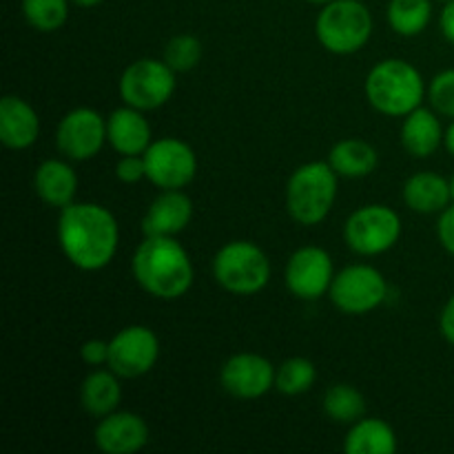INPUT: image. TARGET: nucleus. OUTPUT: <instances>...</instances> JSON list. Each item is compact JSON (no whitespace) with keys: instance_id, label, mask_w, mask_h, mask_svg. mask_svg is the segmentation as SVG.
<instances>
[{"instance_id":"obj_35","label":"nucleus","mask_w":454,"mask_h":454,"mask_svg":"<svg viewBox=\"0 0 454 454\" xmlns=\"http://www.w3.org/2000/svg\"><path fill=\"white\" fill-rule=\"evenodd\" d=\"M439 27H442V34L448 43L454 44V0L450 3H443L442 18H439Z\"/></svg>"},{"instance_id":"obj_32","label":"nucleus","mask_w":454,"mask_h":454,"mask_svg":"<svg viewBox=\"0 0 454 454\" xmlns=\"http://www.w3.org/2000/svg\"><path fill=\"white\" fill-rule=\"evenodd\" d=\"M80 359L87 366L100 368L109 364V341L105 340H87L80 346Z\"/></svg>"},{"instance_id":"obj_9","label":"nucleus","mask_w":454,"mask_h":454,"mask_svg":"<svg viewBox=\"0 0 454 454\" xmlns=\"http://www.w3.org/2000/svg\"><path fill=\"white\" fill-rule=\"evenodd\" d=\"M333 306L344 315H368L388 297V282L371 264H350L335 273L328 291Z\"/></svg>"},{"instance_id":"obj_24","label":"nucleus","mask_w":454,"mask_h":454,"mask_svg":"<svg viewBox=\"0 0 454 454\" xmlns=\"http://www.w3.org/2000/svg\"><path fill=\"white\" fill-rule=\"evenodd\" d=\"M326 162L340 177L359 180L375 171L380 164V153L371 142L359 140V137H346L333 146Z\"/></svg>"},{"instance_id":"obj_40","label":"nucleus","mask_w":454,"mask_h":454,"mask_svg":"<svg viewBox=\"0 0 454 454\" xmlns=\"http://www.w3.org/2000/svg\"><path fill=\"white\" fill-rule=\"evenodd\" d=\"M434 3H450V0H434Z\"/></svg>"},{"instance_id":"obj_19","label":"nucleus","mask_w":454,"mask_h":454,"mask_svg":"<svg viewBox=\"0 0 454 454\" xmlns=\"http://www.w3.org/2000/svg\"><path fill=\"white\" fill-rule=\"evenodd\" d=\"M34 191L47 207L65 208L75 202L78 193V176L74 167L65 160L49 158L40 162L34 173Z\"/></svg>"},{"instance_id":"obj_18","label":"nucleus","mask_w":454,"mask_h":454,"mask_svg":"<svg viewBox=\"0 0 454 454\" xmlns=\"http://www.w3.org/2000/svg\"><path fill=\"white\" fill-rule=\"evenodd\" d=\"M106 140L118 155H142L151 146V124L145 111L120 106L106 118Z\"/></svg>"},{"instance_id":"obj_39","label":"nucleus","mask_w":454,"mask_h":454,"mask_svg":"<svg viewBox=\"0 0 454 454\" xmlns=\"http://www.w3.org/2000/svg\"><path fill=\"white\" fill-rule=\"evenodd\" d=\"M450 195H452V204H454V176L450 177Z\"/></svg>"},{"instance_id":"obj_26","label":"nucleus","mask_w":454,"mask_h":454,"mask_svg":"<svg viewBox=\"0 0 454 454\" xmlns=\"http://www.w3.org/2000/svg\"><path fill=\"white\" fill-rule=\"evenodd\" d=\"M324 412L335 424L353 426L366 415V399L355 386L335 384L324 393Z\"/></svg>"},{"instance_id":"obj_14","label":"nucleus","mask_w":454,"mask_h":454,"mask_svg":"<svg viewBox=\"0 0 454 454\" xmlns=\"http://www.w3.org/2000/svg\"><path fill=\"white\" fill-rule=\"evenodd\" d=\"M278 368L257 353L231 355L220 371V384L231 397L253 402L275 388Z\"/></svg>"},{"instance_id":"obj_22","label":"nucleus","mask_w":454,"mask_h":454,"mask_svg":"<svg viewBox=\"0 0 454 454\" xmlns=\"http://www.w3.org/2000/svg\"><path fill=\"white\" fill-rule=\"evenodd\" d=\"M120 380L122 377L115 375L111 368L100 366L89 372L82 380V386H80V406L84 408V412L102 419V417L118 411L120 402H122V384H120Z\"/></svg>"},{"instance_id":"obj_36","label":"nucleus","mask_w":454,"mask_h":454,"mask_svg":"<svg viewBox=\"0 0 454 454\" xmlns=\"http://www.w3.org/2000/svg\"><path fill=\"white\" fill-rule=\"evenodd\" d=\"M443 146H446L448 153L454 158V120H452L450 127L446 129V136H443Z\"/></svg>"},{"instance_id":"obj_4","label":"nucleus","mask_w":454,"mask_h":454,"mask_svg":"<svg viewBox=\"0 0 454 454\" xmlns=\"http://www.w3.org/2000/svg\"><path fill=\"white\" fill-rule=\"evenodd\" d=\"M337 173L328 162H306L291 173L286 184L288 215L301 226L322 224L337 200Z\"/></svg>"},{"instance_id":"obj_17","label":"nucleus","mask_w":454,"mask_h":454,"mask_svg":"<svg viewBox=\"0 0 454 454\" xmlns=\"http://www.w3.org/2000/svg\"><path fill=\"white\" fill-rule=\"evenodd\" d=\"M40 136V118L34 106L20 96L0 100V142L12 151H25Z\"/></svg>"},{"instance_id":"obj_12","label":"nucleus","mask_w":454,"mask_h":454,"mask_svg":"<svg viewBox=\"0 0 454 454\" xmlns=\"http://www.w3.org/2000/svg\"><path fill=\"white\" fill-rule=\"evenodd\" d=\"M106 142V120L96 109L78 106L58 122L56 146L67 160L84 162L96 158Z\"/></svg>"},{"instance_id":"obj_13","label":"nucleus","mask_w":454,"mask_h":454,"mask_svg":"<svg viewBox=\"0 0 454 454\" xmlns=\"http://www.w3.org/2000/svg\"><path fill=\"white\" fill-rule=\"evenodd\" d=\"M286 288L304 301H315L319 297L328 295L331 284L335 279V264L322 247H301L288 257Z\"/></svg>"},{"instance_id":"obj_15","label":"nucleus","mask_w":454,"mask_h":454,"mask_svg":"<svg viewBox=\"0 0 454 454\" xmlns=\"http://www.w3.org/2000/svg\"><path fill=\"white\" fill-rule=\"evenodd\" d=\"M93 442L105 454H136L149 443V424L136 412L114 411L98 421Z\"/></svg>"},{"instance_id":"obj_23","label":"nucleus","mask_w":454,"mask_h":454,"mask_svg":"<svg viewBox=\"0 0 454 454\" xmlns=\"http://www.w3.org/2000/svg\"><path fill=\"white\" fill-rule=\"evenodd\" d=\"M399 448L393 426L377 417H362L344 439L346 454H395Z\"/></svg>"},{"instance_id":"obj_8","label":"nucleus","mask_w":454,"mask_h":454,"mask_svg":"<svg viewBox=\"0 0 454 454\" xmlns=\"http://www.w3.org/2000/svg\"><path fill=\"white\" fill-rule=\"evenodd\" d=\"M176 71L164 60L140 58L122 71L118 82L124 105L140 111H155L167 105L176 93Z\"/></svg>"},{"instance_id":"obj_7","label":"nucleus","mask_w":454,"mask_h":454,"mask_svg":"<svg viewBox=\"0 0 454 454\" xmlns=\"http://www.w3.org/2000/svg\"><path fill=\"white\" fill-rule=\"evenodd\" d=\"M402 238V217L386 204H366L348 215L344 242L353 253L375 257L390 251Z\"/></svg>"},{"instance_id":"obj_31","label":"nucleus","mask_w":454,"mask_h":454,"mask_svg":"<svg viewBox=\"0 0 454 454\" xmlns=\"http://www.w3.org/2000/svg\"><path fill=\"white\" fill-rule=\"evenodd\" d=\"M115 177H118L122 184H137L140 180H145V155H120L118 164H115Z\"/></svg>"},{"instance_id":"obj_38","label":"nucleus","mask_w":454,"mask_h":454,"mask_svg":"<svg viewBox=\"0 0 454 454\" xmlns=\"http://www.w3.org/2000/svg\"><path fill=\"white\" fill-rule=\"evenodd\" d=\"M306 3H313V4H326V3H331V0H306Z\"/></svg>"},{"instance_id":"obj_28","label":"nucleus","mask_w":454,"mask_h":454,"mask_svg":"<svg viewBox=\"0 0 454 454\" xmlns=\"http://www.w3.org/2000/svg\"><path fill=\"white\" fill-rule=\"evenodd\" d=\"M27 25L40 34H51L65 27L69 18V0H22Z\"/></svg>"},{"instance_id":"obj_16","label":"nucleus","mask_w":454,"mask_h":454,"mask_svg":"<svg viewBox=\"0 0 454 454\" xmlns=\"http://www.w3.org/2000/svg\"><path fill=\"white\" fill-rule=\"evenodd\" d=\"M193 220V202L182 189L160 191L142 217V233L177 238Z\"/></svg>"},{"instance_id":"obj_5","label":"nucleus","mask_w":454,"mask_h":454,"mask_svg":"<svg viewBox=\"0 0 454 454\" xmlns=\"http://www.w3.org/2000/svg\"><path fill=\"white\" fill-rule=\"evenodd\" d=\"M315 35L335 56L357 53L372 35V13L362 0H331L322 4L315 20Z\"/></svg>"},{"instance_id":"obj_34","label":"nucleus","mask_w":454,"mask_h":454,"mask_svg":"<svg viewBox=\"0 0 454 454\" xmlns=\"http://www.w3.org/2000/svg\"><path fill=\"white\" fill-rule=\"evenodd\" d=\"M439 331L442 337L454 348V295L446 301L442 315H439Z\"/></svg>"},{"instance_id":"obj_6","label":"nucleus","mask_w":454,"mask_h":454,"mask_svg":"<svg viewBox=\"0 0 454 454\" xmlns=\"http://www.w3.org/2000/svg\"><path fill=\"white\" fill-rule=\"evenodd\" d=\"M213 278L231 295H255L270 279V260L255 242L233 239L217 248Z\"/></svg>"},{"instance_id":"obj_29","label":"nucleus","mask_w":454,"mask_h":454,"mask_svg":"<svg viewBox=\"0 0 454 454\" xmlns=\"http://www.w3.org/2000/svg\"><path fill=\"white\" fill-rule=\"evenodd\" d=\"M164 62L171 67L176 74H186L195 69L202 60V43L191 34H177L164 47Z\"/></svg>"},{"instance_id":"obj_37","label":"nucleus","mask_w":454,"mask_h":454,"mask_svg":"<svg viewBox=\"0 0 454 454\" xmlns=\"http://www.w3.org/2000/svg\"><path fill=\"white\" fill-rule=\"evenodd\" d=\"M74 4H78V7H98V4L102 3V0H71Z\"/></svg>"},{"instance_id":"obj_33","label":"nucleus","mask_w":454,"mask_h":454,"mask_svg":"<svg viewBox=\"0 0 454 454\" xmlns=\"http://www.w3.org/2000/svg\"><path fill=\"white\" fill-rule=\"evenodd\" d=\"M437 238L439 244L443 247V251L454 257V204H450V207L443 208V211L439 213Z\"/></svg>"},{"instance_id":"obj_30","label":"nucleus","mask_w":454,"mask_h":454,"mask_svg":"<svg viewBox=\"0 0 454 454\" xmlns=\"http://www.w3.org/2000/svg\"><path fill=\"white\" fill-rule=\"evenodd\" d=\"M428 100L439 115L454 120V69L442 71L430 80Z\"/></svg>"},{"instance_id":"obj_27","label":"nucleus","mask_w":454,"mask_h":454,"mask_svg":"<svg viewBox=\"0 0 454 454\" xmlns=\"http://www.w3.org/2000/svg\"><path fill=\"white\" fill-rule=\"evenodd\" d=\"M317 380V368L306 357H291L275 371V390L286 397L309 393Z\"/></svg>"},{"instance_id":"obj_3","label":"nucleus","mask_w":454,"mask_h":454,"mask_svg":"<svg viewBox=\"0 0 454 454\" xmlns=\"http://www.w3.org/2000/svg\"><path fill=\"white\" fill-rule=\"evenodd\" d=\"M368 105L388 118H406L426 98L424 75L402 58H386L368 71L364 80Z\"/></svg>"},{"instance_id":"obj_25","label":"nucleus","mask_w":454,"mask_h":454,"mask_svg":"<svg viewBox=\"0 0 454 454\" xmlns=\"http://www.w3.org/2000/svg\"><path fill=\"white\" fill-rule=\"evenodd\" d=\"M390 29L403 38L424 34L433 18V0H390L386 9Z\"/></svg>"},{"instance_id":"obj_2","label":"nucleus","mask_w":454,"mask_h":454,"mask_svg":"<svg viewBox=\"0 0 454 454\" xmlns=\"http://www.w3.org/2000/svg\"><path fill=\"white\" fill-rule=\"evenodd\" d=\"M131 273L137 286L155 300L173 301L191 291L195 279L193 262L176 238L145 235L131 257Z\"/></svg>"},{"instance_id":"obj_1","label":"nucleus","mask_w":454,"mask_h":454,"mask_svg":"<svg viewBox=\"0 0 454 454\" xmlns=\"http://www.w3.org/2000/svg\"><path fill=\"white\" fill-rule=\"evenodd\" d=\"M58 244L69 264L96 273L109 266L118 253V220L96 202H71L58 215Z\"/></svg>"},{"instance_id":"obj_21","label":"nucleus","mask_w":454,"mask_h":454,"mask_svg":"<svg viewBox=\"0 0 454 454\" xmlns=\"http://www.w3.org/2000/svg\"><path fill=\"white\" fill-rule=\"evenodd\" d=\"M402 195L406 207L421 215L442 213L452 204L450 180L434 171H419L408 177Z\"/></svg>"},{"instance_id":"obj_11","label":"nucleus","mask_w":454,"mask_h":454,"mask_svg":"<svg viewBox=\"0 0 454 454\" xmlns=\"http://www.w3.org/2000/svg\"><path fill=\"white\" fill-rule=\"evenodd\" d=\"M160 359V340L149 326L122 328L109 340V364L106 366L122 380H137L153 371Z\"/></svg>"},{"instance_id":"obj_20","label":"nucleus","mask_w":454,"mask_h":454,"mask_svg":"<svg viewBox=\"0 0 454 454\" xmlns=\"http://www.w3.org/2000/svg\"><path fill=\"white\" fill-rule=\"evenodd\" d=\"M443 136L446 131H443L437 111L417 106L403 118L402 146L412 158H430L433 153H437L439 146L443 145Z\"/></svg>"},{"instance_id":"obj_10","label":"nucleus","mask_w":454,"mask_h":454,"mask_svg":"<svg viewBox=\"0 0 454 454\" xmlns=\"http://www.w3.org/2000/svg\"><path fill=\"white\" fill-rule=\"evenodd\" d=\"M146 180L160 191L184 189L198 176V155L193 146L177 137H160L145 151Z\"/></svg>"}]
</instances>
